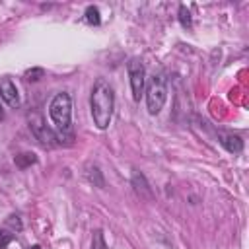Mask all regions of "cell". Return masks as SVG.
I'll return each instance as SVG.
<instances>
[{"label":"cell","instance_id":"obj_1","mask_svg":"<svg viewBox=\"0 0 249 249\" xmlns=\"http://www.w3.org/2000/svg\"><path fill=\"white\" fill-rule=\"evenodd\" d=\"M89 111H91V119L93 124L99 130H105L111 124L113 119V111H115V89L113 86L99 78L93 88H91V95H89Z\"/></svg>","mask_w":249,"mask_h":249},{"label":"cell","instance_id":"obj_2","mask_svg":"<svg viewBox=\"0 0 249 249\" xmlns=\"http://www.w3.org/2000/svg\"><path fill=\"white\" fill-rule=\"evenodd\" d=\"M49 117L56 128V134L72 138V99L68 91H58L49 103Z\"/></svg>","mask_w":249,"mask_h":249},{"label":"cell","instance_id":"obj_3","mask_svg":"<svg viewBox=\"0 0 249 249\" xmlns=\"http://www.w3.org/2000/svg\"><path fill=\"white\" fill-rule=\"evenodd\" d=\"M146 109L150 115H160L167 101V84L163 74H154L146 88Z\"/></svg>","mask_w":249,"mask_h":249},{"label":"cell","instance_id":"obj_4","mask_svg":"<svg viewBox=\"0 0 249 249\" xmlns=\"http://www.w3.org/2000/svg\"><path fill=\"white\" fill-rule=\"evenodd\" d=\"M128 78H130V89H132V99L140 101L144 95V86H146V68L140 58H130L126 64Z\"/></svg>","mask_w":249,"mask_h":249},{"label":"cell","instance_id":"obj_5","mask_svg":"<svg viewBox=\"0 0 249 249\" xmlns=\"http://www.w3.org/2000/svg\"><path fill=\"white\" fill-rule=\"evenodd\" d=\"M29 126H31L33 136L39 140V144H43V146H54V144H58V142H56V140H58V134L53 132V130L45 124V121H43V117H41L39 113H31V115H29Z\"/></svg>","mask_w":249,"mask_h":249},{"label":"cell","instance_id":"obj_6","mask_svg":"<svg viewBox=\"0 0 249 249\" xmlns=\"http://www.w3.org/2000/svg\"><path fill=\"white\" fill-rule=\"evenodd\" d=\"M0 99L12 109H18L21 105L19 89L10 78H0Z\"/></svg>","mask_w":249,"mask_h":249},{"label":"cell","instance_id":"obj_7","mask_svg":"<svg viewBox=\"0 0 249 249\" xmlns=\"http://www.w3.org/2000/svg\"><path fill=\"white\" fill-rule=\"evenodd\" d=\"M218 142L230 152V154H239L243 150V140L239 134H233V132H224V130H218Z\"/></svg>","mask_w":249,"mask_h":249},{"label":"cell","instance_id":"obj_8","mask_svg":"<svg viewBox=\"0 0 249 249\" xmlns=\"http://www.w3.org/2000/svg\"><path fill=\"white\" fill-rule=\"evenodd\" d=\"M132 187H134V191L142 196V198H152L154 195H152V189H150V185H148V181H146V177L142 175V173H138V171H134V175H132Z\"/></svg>","mask_w":249,"mask_h":249},{"label":"cell","instance_id":"obj_9","mask_svg":"<svg viewBox=\"0 0 249 249\" xmlns=\"http://www.w3.org/2000/svg\"><path fill=\"white\" fill-rule=\"evenodd\" d=\"M14 161H16L18 167L25 169V167H29L31 163H37V156L31 154V152H21V154H18V156L14 158Z\"/></svg>","mask_w":249,"mask_h":249},{"label":"cell","instance_id":"obj_10","mask_svg":"<svg viewBox=\"0 0 249 249\" xmlns=\"http://www.w3.org/2000/svg\"><path fill=\"white\" fill-rule=\"evenodd\" d=\"M84 16H86V21L89 25H99L101 23V14H99V8L97 6H88L86 12H84Z\"/></svg>","mask_w":249,"mask_h":249},{"label":"cell","instance_id":"obj_11","mask_svg":"<svg viewBox=\"0 0 249 249\" xmlns=\"http://www.w3.org/2000/svg\"><path fill=\"white\" fill-rule=\"evenodd\" d=\"M91 249H109L107 243H105V237H103V231L101 230H95L93 235H91Z\"/></svg>","mask_w":249,"mask_h":249},{"label":"cell","instance_id":"obj_12","mask_svg":"<svg viewBox=\"0 0 249 249\" xmlns=\"http://www.w3.org/2000/svg\"><path fill=\"white\" fill-rule=\"evenodd\" d=\"M179 21L183 27H191L193 25V19H191V12L187 10V6H179Z\"/></svg>","mask_w":249,"mask_h":249},{"label":"cell","instance_id":"obj_13","mask_svg":"<svg viewBox=\"0 0 249 249\" xmlns=\"http://www.w3.org/2000/svg\"><path fill=\"white\" fill-rule=\"evenodd\" d=\"M88 175H89V179H91V181H93V183H95L97 187H103V185H105V183H103V177H101V173H99V167H97V165H93V167L89 165V171H88Z\"/></svg>","mask_w":249,"mask_h":249},{"label":"cell","instance_id":"obj_14","mask_svg":"<svg viewBox=\"0 0 249 249\" xmlns=\"http://www.w3.org/2000/svg\"><path fill=\"white\" fill-rule=\"evenodd\" d=\"M43 74H45V72H43V68H31V70H27V72L23 74V78H25L27 82H37Z\"/></svg>","mask_w":249,"mask_h":249},{"label":"cell","instance_id":"obj_15","mask_svg":"<svg viewBox=\"0 0 249 249\" xmlns=\"http://www.w3.org/2000/svg\"><path fill=\"white\" fill-rule=\"evenodd\" d=\"M14 239V233L12 231H8V230H0V249H6L8 247V243Z\"/></svg>","mask_w":249,"mask_h":249},{"label":"cell","instance_id":"obj_16","mask_svg":"<svg viewBox=\"0 0 249 249\" xmlns=\"http://www.w3.org/2000/svg\"><path fill=\"white\" fill-rule=\"evenodd\" d=\"M6 226H10L12 230H21V220H19V216H10L8 220H6Z\"/></svg>","mask_w":249,"mask_h":249},{"label":"cell","instance_id":"obj_17","mask_svg":"<svg viewBox=\"0 0 249 249\" xmlns=\"http://www.w3.org/2000/svg\"><path fill=\"white\" fill-rule=\"evenodd\" d=\"M4 117H6V113H4V109H2V103H0V121H4Z\"/></svg>","mask_w":249,"mask_h":249},{"label":"cell","instance_id":"obj_18","mask_svg":"<svg viewBox=\"0 0 249 249\" xmlns=\"http://www.w3.org/2000/svg\"><path fill=\"white\" fill-rule=\"evenodd\" d=\"M27 249H41V245H29Z\"/></svg>","mask_w":249,"mask_h":249}]
</instances>
